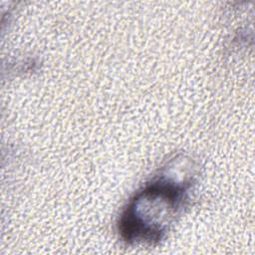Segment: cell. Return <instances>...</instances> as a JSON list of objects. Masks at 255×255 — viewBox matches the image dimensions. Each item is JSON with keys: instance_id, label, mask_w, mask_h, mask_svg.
Returning <instances> with one entry per match:
<instances>
[{"instance_id": "6da1fadb", "label": "cell", "mask_w": 255, "mask_h": 255, "mask_svg": "<svg viewBox=\"0 0 255 255\" xmlns=\"http://www.w3.org/2000/svg\"><path fill=\"white\" fill-rule=\"evenodd\" d=\"M187 183L163 176L145 186L132 200L122 219L124 238L131 242L159 240L182 207Z\"/></svg>"}]
</instances>
